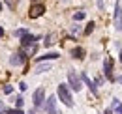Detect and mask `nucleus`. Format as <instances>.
<instances>
[{
  "label": "nucleus",
  "mask_w": 122,
  "mask_h": 114,
  "mask_svg": "<svg viewBox=\"0 0 122 114\" xmlns=\"http://www.w3.org/2000/svg\"><path fill=\"white\" fill-rule=\"evenodd\" d=\"M58 97H60V101L66 105V107H73L71 94H70V90H68V86H66V84H60V86H58Z\"/></svg>",
  "instance_id": "f257e3e1"
},
{
  "label": "nucleus",
  "mask_w": 122,
  "mask_h": 114,
  "mask_svg": "<svg viewBox=\"0 0 122 114\" xmlns=\"http://www.w3.org/2000/svg\"><path fill=\"white\" fill-rule=\"evenodd\" d=\"M68 82H70V88L73 90V92H81V81H79V77H77V73L73 69H70L68 71Z\"/></svg>",
  "instance_id": "f03ea898"
},
{
  "label": "nucleus",
  "mask_w": 122,
  "mask_h": 114,
  "mask_svg": "<svg viewBox=\"0 0 122 114\" xmlns=\"http://www.w3.org/2000/svg\"><path fill=\"white\" fill-rule=\"evenodd\" d=\"M115 28L122 32V6L120 2H117V6H115Z\"/></svg>",
  "instance_id": "7ed1b4c3"
},
{
  "label": "nucleus",
  "mask_w": 122,
  "mask_h": 114,
  "mask_svg": "<svg viewBox=\"0 0 122 114\" xmlns=\"http://www.w3.org/2000/svg\"><path fill=\"white\" fill-rule=\"evenodd\" d=\"M43 101H45V90H43V88H38V90L34 92V107H36V109L41 107Z\"/></svg>",
  "instance_id": "20e7f679"
},
{
  "label": "nucleus",
  "mask_w": 122,
  "mask_h": 114,
  "mask_svg": "<svg viewBox=\"0 0 122 114\" xmlns=\"http://www.w3.org/2000/svg\"><path fill=\"white\" fill-rule=\"evenodd\" d=\"M36 41H38V36H32V34H23L21 36V45L23 47H32V45H36Z\"/></svg>",
  "instance_id": "39448f33"
},
{
  "label": "nucleus",
  "mask_w": 122,
  "mask_h": 114,
  "mask_svg": "<svg viewBox=\"0 0 122 114\" xmlns=\"http://www.w3.org/2000/svg\"><path fill=\"white\" fill-rule=\"evenodd\" d=\"M25 62H26V52H23V51H21V52H15L13 56L10 58V64H11V66H23Z\"/></svg>",
  "instance_id": "423d86ee"
},
{
  "label": "nucleus",
  "mask_w": 122,
  "mask_h": 114,
  "mask_svg": "<svg viewBox=\"0 0 122 114\" xmlns=\"http://www.w3.org/2000/svg\"><path fill=\"white\" fill-rule=\"evenodd\" d=\"M43 11H45V8H43L41 4H34L30 8V11H28V17H30V19H38V17L43 15Z\"/></svg>",
  "instance_id": "0eeeda50"
},
{
  "label": "nucleus",
  "mask_w": 122,
  "mask_h": 114,
  "mask_svg": "<svg viewBox=\"0 0 122 114\" xmlns=\"http://www.w3.org/2000/svg\"><path fill=\"white\" fill-rule=\"evenodd\" d=\"M103 71H105V77L109 81H115V75H113V60H111V58H105V62H103Z\"/></svg>",
  "instance_id": "6e6552de"
},
{
  "label": "nucleus",
  "mask_w": 122,
  "mask_h": 114,
  "mask_svg": "<svg viewBox=\"0 0 122 114\" xmlns=\"http://www.w3.org/2000/svg\"><path fill=\"white\" fill-rule=\"evenodd\" d=\"M45 110H47V114H58V110H56V101H55V95L47 99Z\"/></svg>",
  "instance_id": "1a4fd4ad"
},
{
  "label": "nucleus",
  "mask_w": 122,
  "mask_h": 114,
  "mask_svg": "<svg viewBox=\"0 0 122 114\" xmlns=\"http://www.w3.org/2000/svg\"><path fill=\"white\" fill-rule=\"evenodd\" d=\"M83 81H85V84L90 88L92 94H94V95H98V86H96V82H92L90 79H88V75H86V73H83Z\"/></svg>",
  "instance_id": "9d476101"
},
{
  "label": "nucleus",
  "mask_w": 122,
  "mask_h": 114,
  "mask_svg": "<svg viewBox=\"0 0 122 114\" xmlns=\"http://www.w3.org/2000/svg\"><path fill=\"white\" fill-rule=\"evenodd\" d=\"M71 56L77 58V60H83L85 58V49L83 47H73L71 49Z\"/></svg>",
  "instance_id": "9b49d317"
},
{
  "label": "nucleus",
  "mask_w": 122,
  "mask_h": 114,
  "mask_svg": "<svg viewBox=\"0 0 122 114\" xmlns=\"http://www.w3.org/2000/svg\"><path fill=\"white\" fill-rule=\"evenodd\" d=\"M56 58H60V54H58V52H47V54H43V56H38V60H36V62H45V60H56Z\"/></svg>",
  "instance_id": "f8f14e48"
},
{
  "label": "nucleus",
  "mask_w": 122,
  "mask_h": 114,
  "mask_svg": "<svg viewBox=\"0 0 122 114\" xmlns=\"http://www.w3.org/2000/svg\"><path fill=\"white\" fill-rule=\"evenodd\" d=\"M111 110L115 114H122V103L118 99H113V103H111Z\"/></svg>",
  "instance_id": "ddd939ff"
},
{
  "label": "nucleus",
  "mask_w": 122,
  "mask_h": 114,
  "mask_svg": "<svg viewBox=\"0 0 122 114\" xmlns=\"http://www.w3.org/2000/svg\"><path fill=\"white\" fill-rule=\"evenodd\" d=\"M49 69H51V64H41V62H38L36 73H43V71H49Z\"/></svg>",
  "instance_id": "4468645a"
},
{
  "label": "nucleus",
  "mask_w": 122,
  "mask_h": 114,
  "mask_svg": "<svg viewBox=\"0 0 122 114\" xmlns=\"http://www.w3.org/2000/svg\"><path fill=\"white\" fill-rule=\"evenodd\" d=\"M4 114H25V112H23L21 109H8Z\"/></svg>",
  "instance_id": "2eb2a0df"
},
{
  "label": "nucleus",
  "mask_w": 122,
  "mask_h": 114,
  "mask_svg": "<svg viewBox=\"0 0 122 114\" xmlns=\"http://www.w3.org/2000/svg\"><path fill=\"white\" fill-rule=\"evenodd\" d=\"M53 39H55V36H53V34H49V36H47V38H45V45H47V47L55 43V41H53Z\"/></svg>",
  "instance_id": "dca6fc26"
},
{
  "label": "nucleus",
  "mask_w": 122,
  "mask_h": 114,
  "mask_svg": "<svg viewBox=\"0 0 122 114\" xmlns=\"http://www.w3.org/2000/svg\"><path fill=\"white\" fill-rule=\"evenodd\" d=\"M94 26H96L94 23H88V24H86V30H85V34H86V36H88V34H92V30H94Z\"/></svg>",
  "instance_id": "f3484780"
},
{
  "label": "nucleus",
  "mask_w": 122,
  "mask_h": 114,
  "mask_svg": "<svg viewBox=\"0 0 122 114\" xmlns=\"http://www.w3.org/2000/svg\"><path fill=\"white\" fill-rule=\"evenodd\" d=\"M73 19H75V21H81V19H85V11H77V13L73 15Z\"/></svg>",
  "instance_id": "a211bd4d"
},
{
  "label": "nucleus",
  "mask_w": 122,
  "mask_h": 114,
  "mask_svg": "<svg viewBox=\"0 0 122 114\" xmlns=\"http://www.w3.org/2000/svg\"><path fill=\"white\" fill-rule=\"evenodd\" d=\"M23 103H25V101H23V97H17V99H15V105H17V109H21V107H23Z\"/></svg>",
  "instance_id": "6ab92c4d"
},
{
  "label": "nucleus",
  "mask_w": 122,
  "mask_h": 114,
  "mask_svg": "<svg viewBox=\"0 0 122 114\" xmlns=\"http://www.w3.org/2000/svg\"><path fill=\"white\" fill-rule=\"evenodd\" d=\"M11 92H13V88H11L10 84H6V86H4V94H11Z\"/></svg>",
  "instance_id": "aec40b11"
},
{
  "label": "nucleus",
  "mask_w": 122,
  "mask_h": 114,
  "mask_svg": "<svg viewBox=\"0 0 122 114\" xmlns=\"http://www.w3.org/2000/svg\"><path fill=\"white\" fill-rule=\"evenodd\" d=\"M103 84V79H102V77H98V79H96V86H102Z\"/></svg>",
  "instance_id": "412c9836"
},
{
  "label": "nucleus",
  "mask_w": 122,
  "mask_h": 114,
  "mask_svg": "<svg viewBox=\"0 0 122 114\" xmlns=\"http://www.w3.org/2000/svg\"><path fill=\"white\" fill-rule=\"evenodd\" d=\"M19 88H21V90H23V92H25V90H26V88H28V86H26V82H21V84H19Z\"/></svg>",
  "instance_id": "4be33fe9"
},
{
  "label": "nucleus",
  "mask_w": 122,
  "mask_h": 114,
  "mask_svg": "<svg viewBox=\"0 0 122 114\" xmlns=\"http://www.w3.org/2000/svg\"><path fill=\"white\" fill-rule=\"evenodd\" d=\"M6 110H4V107H2V103H0V114H4Z\"/></svg>",
  "instance_id": "5701e85b"
},
{
  "label": "nucleus",
  "mask_w": 122,
  "mask_h": 114,
  "mask_svg": "<svg viewBox=\"0 0 122 114\" xmlns=\"http://www.w3.org/2000/svg\"><path fill=\"white\" fill-rule=\"evenodd\" d=\"M105 114H113V110H109V109H107V110H105Z\"/></svg>",
  "instance_id": "b1692460"
},
{
  "label": "nucleus",
  "mask_w": 122,
  "mask_h": 114,
  "mask_svg": "<svg viewBox=\"0 0 122 114\" xmlns=\"http://www.w3.org/2000/svg\"><path fill=\"white\" fill-rule=\"evenodd\" d=\"M2 36H4V30H2V28H0V38H2Z\"/></svg>",
  "instance_id": "393cba45"
},
{
  "label": "nucleus",
  "mask_w": 122,
  "mask_h": 114,
  "mask_svg": "<svg viewBox=\"0 0 122 114\" xmlns=\"http://www.w3.org/2000/svg\"><path fill=\"white\" fill-rule=\"evenodd\" d=\"M120 62H122V51H120Z\"/></svg>",
  "instance_id": "a878e982"
},
{
  "label": "nucleus",
  "mask_w": 122,
  "mask_h": 114,
  "mask_svg": "<svg viewBox=\"0 0 122 114\" xmlns=\"http://www.w3.org/2000/svg\"><path fill=\"white\" fill-rule=\"evenodd\" d=\"M30 114H34V112H30Z\"/></svg>",
  "instance_id": "bb28decb"
},
{
  "label": "nucleus",
  "mask_w": 122,
  "mask_h": 114,
  "mask_svg": "<svg viewBox=\"0 0 122 114\" xmlns=\"http://www.w3.org/2000/svg\"><path fill=\"white\" fill-rule=\"evenodd\" d=\"M0 8H2V6H0Z\"/></svg>",
  "instance_id": "cd10ccee"
}]
</instances>
